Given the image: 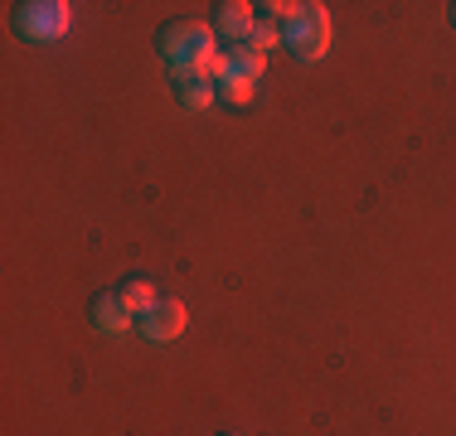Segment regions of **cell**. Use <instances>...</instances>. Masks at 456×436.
Listing matches in <instances>:
<instances>
[{
  "label": "cell",
  "instance_id": "6da1fadb",
  "mask_svg": "<svg viewBox=\"0 0 456 436\" xmlns=\"http://www.w3.org/2000/svg\"><path fill=\"white\" fill-rule=\"evenodd\" d=\"M156 49L160 59L170 63V73L175 69H204V63L219 53V35H214V25H204V20H166L156 35Z\"/></svg>",
  "mask_w": 456,
  "mask_h": 436
},
{
  "label": "cell",
  "instance_id": "7a4b0ae2",
  "mask_svg": "<svg viewBox=\"0 0 456 436\" xmlns=\"http://www.w3.org/2000/svg\"><path fill=\"white\" fill-rule=\"evenodd\" d=\"M281 44L291 49V59H297V63L325 59V49H330V10H325L321 0L297 5L287 20H281Z\"/></svg>",
  "mask_w": 456,
  "mask_h": 436
},
{
  "label": "cell",
  "instance_id": "3957f363",
  "mask_svg": "<svg viewBox=\"0 0 456 436\" xmlns=\"http://www.w3.org/2000/svg\"><path fill=\"white\" fill-rule=\"evenodd\" d=\"M73 25V5L69 0H25L15 5V29L35 44H49V39H63Z\"/></svg>",
  "mask_w": 456,
  "mask_h": 436
},
{
  "label": "cell",
  "instance_id": "277c9868",
  "mask_svg": "<svg viewBox=\"0 0 456 436\" xmlns=\"http://www.w3.org/2000/svg\"><path fill=\"white\" fill-rule=\"evenodd\" d=\"M184 325H190V311H184V301H156L146 315L136 320L141 340L151 344H170L175 335H184Z\"/></svg>",
  "mask_w": 456,
  "mask_h": 436
},
{
  "label": "cell",
  "instance_id": "5b68a950",
  "mask_svg": "<svg viewBox=\"0 0 456 436\" xmlns=\"http://www.w3.org/2000/svg\"><path fill=\"white\" fill-rule=\"evenodd\" d=\"M219 97V78L204 69H175V102L190 107V112H204V107Z\"/></svg>",
  "mask_w": 456,
  "mask_h": 436
},
{
  "label": "cell",
  "instance_id": "8992f818",
  "mask_svg": "<svg viewBox=\"0 0 456 436\" xmlns=\"http://www.w3.org/2000/svg\"><path fill=\"white\" fill-rule=\"evenodd\" d=\"M88 320H93L97 335H122V330L136 325V315L126 311V301L117 296V291H97L93 305H88Z\"/></svg>",
  "mask_w": 456,
  "mask_h": 436
},
{
  "label": "cell",
  "instance_id": "52a82bcc",
  "mask_svg": "<svg viewBox=\"0 0 456 436\" xmlns=\"http://www.w3.org/2000/svg\"><path fill=\"white\" fill-rule=\"evenodd\" d=\"M253 15H257V5H248V0H219L214 5V35L224 44H248Z\"/></svg>",
  "mask_w": 456,
  "mask_h": 436
},
{
  "label": "cell",
  "instance_id": "ba28073f",
  "mask_svg": "<svg viewBox=\"0 0 456 436\" xmlns=\"http://www.w3.org/2000/svg\"><path fill=\"white\" fill-rule=\"evenodd\" d=\"M117 296L126 301V311H132L136 320H141V315H146L151 305L160 301V296H156V281H151V277H126L122 287H117Z\"/></svg>",
  "mask_w": 456,
  "mask_h": 436
},
{
  "label": "cell",
  "instance_id": "9c48e42d",
  "mask_svg": "<svg viewBox=\"0 0 456 436\" xmlns=\"http://www.w3.org/2000/svg\"><path fill=\"white\" fill-rule=\"evenodd\" d=\"M273 44H281V20H273V15H263V10H257V15H253V29H248V49L267 53Z\"/></svg>",
  "mask_w": 456,
  "mask_h": 436
},
{
  "label": "cell",
  "instance_id": "30bf717a",
  "mask_svg": "<svg viewBox=\"0 0 456 436\" xmlns=\"http://www.w3.org/2000/svg\"><path fill=\"white\" fill-rule=\"evenodd\" d=\"M253 87L257 83H219V97L233 102V107H243V102H253Z\"/></svg>",
  "mask_w": 456,
  "mask_h": 436
},
{
  "label": "cell",
  "instance_id": "8fae6325",
  "mask_svg": "<svg viewBox=\"0 0 456 436\" xmlns=\"http://www.w3.org/2000/svg\"><path fill=\"white\" fill-rule=\"evenodd\" d=\"M447 20H452V29H456V0H452V5H447Z\"/></svg>",
  "mask_w": 456,
  "mask_h": 436
},
{
  "label": "cell",
  "instance_id": "7c38bea8",
  "mask_svg": "<svg viewBox=\"0 0 456 436\" xmlns=\"http://www.w3.org/2000/svg\"><path fill=\"white\" fill-rule=\"evenodd\" d=\"M224 436H233V432H224Z\"/></svg>",
  "mask_w": 456,
  "mask_h": 436
}]
</instances>
